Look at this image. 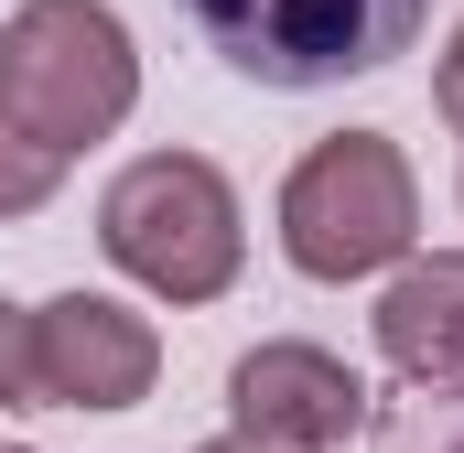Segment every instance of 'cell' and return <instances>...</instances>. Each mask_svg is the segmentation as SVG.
I'll use <instances>...</instances> for the list:
<instances>
[{"instance_id": "cell-1", "label": "cell", "mask_w": 464, "mask_h": 453, "mask_svg": "<svg viewBox=\"0 0 464 453\" xmlns=\"http://www.w3.org/2000/svg\"><path fill=\"white\" fill-rule=\"evenodd\" d=\"M98 248L151 303H217L248 259V217H237V184L206 151H140L98 195Z\"/></svg>"}, {"instance_id": "cell-2", "label": "cell", "mask_w": 464, "mask_h": 453, "mask_svg": "<svg viewBox=\"0 0 464 453\" xmlns=\"http://www.w3.org/2000/svg\"><path fill=\"white\" fill-rule=\"evenodd\" d=\"M0 109L65 162L140 109V54L109 0H22L0 22Z\"/></svg>"}, {"instance_id": "cell-3", "label": "cell", "mask_w": 464, "mask_h": 453, "mask_svg": "<svg viewBox=\"0 0 464 453\" xmlns=\"http://www.w3.org/2000/svg\"><path fill=\"white\" fill-rule=\"evenodd\" d=\"M411 237H421V184H411L389 130H335L292 162L281 248H292L303 281H367V270L411 259Z\"/></svg>"}, {"instance_id": "cell-4", "label": "cell", "mask_w": 464, "mask_h": 453, "mask_svg": "<svg viewBox=\"0 0 464 453\" xmlns=\"http://www.w3.org/2000/svg\"><path fill=\"white\" fill-rule=\"evenodd\" d=\"M195 22L227 43V65L270 87H324L378 65L411 33V0H195Z\"/></svg>"}, {"instance_id": "cell-5", "label": "cell", "mask_w": 464, "mask_h": 453, "mask_svg": "<svg viewBox=\"0 0 464 453\" xmlns=\"http://www.w3.org/2000/svg\"><path fill=\"white\" fill-rule=\"evenodd\" d=\"M151 378H162L151 313H130L109 292H54V303L33 313V400L130 410V400H151Z\"/></svg>"}, {"instance_id": "cell-6", "label": "cell", "mask_w": 464, "mask_h": 453, "mask_svg": "<svg viewBox=\"0 0 464 453\" xmlns=\"http://www.w3.org/2000/svg\"><path fill=\"white\" fill-rule=\"evenodd\" d=\"M227 400H237V432L270 443V453H324V443H346L356 410H367L356 367L324 356V345H248Z\"/></svg>"}, {"instance_id": "cell-7", "label": "cell", "mask_w": 464, "mask_h": 453, "mask_svg": "<svg viewBox=\"0 0 464 453\" xmlns=\"http://www.w3.org/2000/svg\"><path fill=\"white\" fill-rule=\"evenodd\" d=\"M378 345L400 378H464V248L411 259L378 292Z\"/></svg>"}, {"instance_id": "cell-8", "label": "cell", "mask_w": 464, "mask_h": 453, "mask_svg": "<svg viewBox=\"0 0 464 453\" xmlns=\"http://www.w3.org/2000/svg\"><path fill=\"white\" fill-rule=\"evenodd\" d=\"M54 184H65V151H54V140H33L22 119L0 109V217H33V206H54Z\"/></svg>"}, {"instance_id": "cell-9", "label": "cell", "mask_w": 464, "mask_h": 453, "mask_svg": "<svg viewBox=\"0 0 464 453\" xmlns=\"http://www.w3.org/2000/svg\"><path fill=\"white\" fill-rule=\"evenodd\" d=\"M22 400H33V313L0 303V410H22Z\"/></svg>"}, {"instance_id": "cell-10", "label": "cell", "mask_w": 464, "mask_h": 453, "mask_svg": "<svg viewBox=\"0 0 464 453\" xmlns=\"http://www.w3.org/2000/svg\"><path fill=\"white\" fill-rule=\"evenodd\" d=\"M432 98H443V119L464 130V22H454V43H443V76H432Z\"/></svg>"}, {"instance_id": "cell-11", "label": "cell", "mask_w": 464, "mask_h": 453, "mask_svg": "<svg viewBox=\"0 0 464 453\" xmlns=\"http://www.w3.org/2000/svg\"><path fill=\"white\" fill-rule=\"evenodd\" d=\"M206 453H270V443H248V432H227V443H206Z\"/></svg>"}, {"instance_id": "cell-12", "label": "cell", "mask_w": 464, "mask_h": 453, "mask_svg": "<svg viewBox=\"0 0 464 453\" xmlns=\"http://www.w3.org/2000/svg\"><path fill=\"white\" fill-rule=\"evenodd\" d=\"M0 453H33V443H0Z\"/></svg>"}]
</instances>
